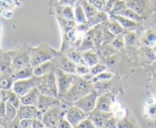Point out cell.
I'll list each match as a JSON object with an SVG mask.
<instances>
[{"instance_id": "cell-51", "label": "cell", "mask_w": 156, "mask_h": 128, "mask_svg": "<svg viewBox=\"0 0 156 128\" xmlns=\"http://www.w3.org/2000/svg\"><path fill=\"white\" fill-rule=\"evenodd\" d=\"M33 120L32 119H21L20 120L21 128H30L31 127Z\"/></svg>"}, {"instance_id": "cell-56", "label": "cell", "mask_w": 156, "mask_h": 128, "mask_svg": "<svg viewBox=\"0 0 156 128\" xmlns=\"http://www.w3.org/2000/svg\"><path fill=\"white\" fill-rule=\"evenodd\" d=\"M2 101V95H1V92H0V103H1Z\"/></svg>"}, {"instance_id": "cell-39", "label": "cell", "mask_w": 156, "mask_h": 128, "mask_svg": "<svg viewBox=\"0 0 156 128\" xmlns=\"http://www.w3.org/2000/svg\"><path fill=\"white\" fill-rule=\"evenodd\" d=\"M8 103H10L12 106H13L15 109H18L21 106V99L18 96L17 94H15L13 91H12L10 94V96H9V99H8Z\"/></svg>"}, {"instance_id": "cell-30", "label": "cell", "mask_w": 156, "mask_h": 128, "mask_svg": "<svg viewBox=\"0 0 156 128\" xmlns=\"http://www.w3.org/2000/svg\"><path fill=\"white\" fill-rule=\"evenodd\" d=\"M143 42L146 46L153 47L156 45V33L153 30H148L143 37Z\"/></svg>"}, {"instance_id": "cell-44", "label": "cell", "mask_w": 156, "mask_h": 128, "mask_svg": "<svg viewBox=\"0 0 156 128\" xmlns=\"http://www.w3.org/2000/svg\"><path fill=\"white\" fill-rule=\"evenodd\" d=\"M88 1L95 8L98 12H105L106 0H88Z\"/></svg>"}, {"instance_id": "cell-1", "label": "cell", "mask_w": 156, "mask_h": 128, "mask_svg": "<svg viewBox=\"0 0 156 128\" xmlns=\"http://www.w3.org/2000/svg\"><path fill=\"white\" fill-rule=\"evenodd\" d=\"M94 89V86L91 82L79 76L77 80H76L73 86L68 91V93L58 99L62 103L69 107V106H73L74 103L79 99L86 96Z\"/></svg>"}, {"instance_id": "cell-33", "label": "cell", "mask_w": 156, "mask_h": 128, "mask_svg": "<svg viewBox=\"0 0 156 128\" xmlns=\"http://www.w3.org/2000/svg\"><path fill=\"white\" fill-rule=\"evenodd\" d=\"M67 56L69 58L70 60L73 62L76 65H85V62L83 60V58H82V53L78 52L76 51H72L69 52L67 53Z\"/></svg>"}, {"instance_id": "cell-19", "label": "cell", "mask_w": 156, "mask_h": 128, "mask_svg": "<svg viewBox=\"0 0 156 128\" xmlns=\"http://www.w3.org/2000/svg\"><path fill=\"white\" fill-rule=\"evenodd\" d=\"M0 72L1 74H12V59L9 54H0Z\"/></svg>"}, {"instance_id": "cell-3", "label": "cell", "mask_w": 156, "mask_h": 128, "mask_svg": "<svg viewBox=\"0 0 156 128\" xmlns=\"http://www.w3.org/2000/svg\"><path fill=\"white\" fill-rule=\"evenodd\" d=\"M37 88L39 89L41 93L44 95L58 98L59 93L54 71H50L42 77H39V81Z\"/></svg>"}, {"instance_id": "cell-2", "label": "cell", "mask_w": 156, "mask_h": 128, "mask_svg": "<svg viewBox=\"0 0 156 128\" xmlns=\"http://www.w3.org/2000/svg\"><path fill=\"white\" fill-rule=\"evenodd\" d=\"M69 106L60 102L54 105L43 114L42 122L47 128L56 127L61 118L65 117L66 112Z\"/></svg>"}, {"instance_id": "cell-42", "label": "cell", "mask_w": 156, "mask_h": 128, "mask_svg": "<svg viewBox=\"0 0 156 128\" xmlns=\"http://www.w3.org/2000/svg\"><path fill=\"white\" fill-rule=\"evenodd\" d=\"M117 128H136V127L130 120L123 118L122 119L117 120Z\"/></svg>"}, {"instance_id": "cell-5", "label": "cell", "mask_w": 156, "mask_h": 128, "mask_svg": "<svg viewBox=\"0 0 156 128\" xmlns=\"http://www.w3.org/2000/svg\"><path fill=\"white\" fill-rule=\"evenodd\" d=\"M54 73L56 77V82H57L58 93H59L58 98H59L68 93V91L71 89L76 80H77L79 76L76 74L67 73L59 68H56L54 70Z\"/></svg>"}, {"instance_id": "cell-29", "label": "cell", "mask_w": 156, "mask_h": 128, "mask_svg": "<svg viewBox=\"0 0 156 128\" xmlns=\"http://www.w3.org/2000/svg\"><path fill=\"white\" fill-rule=\"evenodd\" d=\"M13 83L12 74H0V89H9L12 87Z\"/></svg>"}, {"instance_id": "cell-47", "label": "cell", "mask_w": 156, "mask_h": 128, "mask_svg": "<svg viewBox=\"0 0 156 128\" xmlns=\"http://www.w3.org/2000/svg\"><path fill=\"white\" fill-rule=\"evenodd\" d=\"M56 128H73V126L70 124V123L69 122L66 120V118L65 117H63L62 118H61L60 121L58 123Z\"/></svg>"}, {"instance_id": "cell-38", "label": "cell", "mask_w": 156, "mask_h": 128, "mask_svg": "<svg viewBox=\"0 0 156 128\" xmlns=\"http://www.w3.org/2000/svg\"><path fill=\"white\" fill-rule=\"evenodd\" d=\"M62 18L70 21H75V13L72 6L64 5L62 10Z\"/></svg>"}, {"instance_id": "cell-11", "label": "cell", "mask_w": 156, "mask_h": 128, "mask_svg": "<svg viewBox=\"0 0 156 128\" xmlns=\"http://www.w3.org/2000/svg\"><path fill=\"white\" fill-rule=\"evenodd\" d=\"M113 112H105L99 111L98 109H94L91 113L88 114V118L91 120L96 128H102L105 125L107 121L114 117Z\"/></svg>"}, {"instance_id": "cell-14", "label": "cell", "mask_w": 156, "mask_h": 128, "mask_svg": "<svg viewBox=\"0 0 156 128\" xmlns=\"http://www.w3.org/2000/svg\"><path fill=\"white\" fill-rule=\"evenodd\" d=\"M61 101L58 98L49 96L44 95V94L41 93L39 99H38L37 105V109L44 114V112L47 110H48L50 108H51L52 106H53L54 105L58 104V103H59Z\"/></svg>"}, {"instance_id": "cell-49", "label": "cell", "mask_w": 156, "mask_h": 128, "mask_svg": "<svg viewBox=\"0 0 156 128\" xmlns=\"http://www.w3.org/2000/svg\"><path fill=\"white\" fill-rule=\"evenodd\" d=\"M147 113L149 116L151 118H155L156 117V103L149 105L147 109Z\"/></svg>"}, {"instance_id": "cell-46", "label": "cell", "mask_w": 156, "mask_h": 128, "mask_svg": "<svg viewBox=\"0 0 156 128\" xmlns=\"http://www.w3.org/2000/svg\"><path fill=\"white\" fill-rule=\"evenodd\" d=\"M144 53H145V56H146V59H149V60L151 61V62H152V61L155 60L156 59L155 53L154 52L153 50L151 49V47L146 46V48L144 49Z\"/></svg>"}, {"instance_id": "cell-60", "label": "cell", "mask_w": 156, "mask_h": 128, "mask_svg": "<svg viewBox=\"0 0 156 128\" xmlns=\"http://www.w3.org/2000/svg\"><path fill=\"white\" fill-rule=\"evenodd\" d=\"M0 74H1V72H0Z\"/></svg>"}, {"instance_id": "cell-58", "label": "cell", "mask_w": 156, "mask_h": 128, "mask_svg": "<svg viewBox=\"0 0 156 128\" xmlns=\"http://www.w3.org/2000/svg\"><path fill=\"white\" fill-rule=\"evenodd\" d=\"M122 1H126V0H122Z\"/></svg>"}, {"instance_id": "cell-59", "label": "cell", "mask_w": 156, "mask_h": 128, "mask_svg": "<svg viewBox=\"0 0 156 128\" xmlns=\"http://www.w3.org/2000/svg\"><path fill=\"white\" fill-rule=\"evenodd\" d=\"M53 128H56V127H53Z\"/></svg>"}, {"instance_id": "cell-32", "label": "cell", "mask_w": 156, "mask_h": 128, "mask_svg": "<svg viewBox=\"0 0 156 128\" xmlns=\"http://www.w3.org/2000/svg\"><path fill=\"white\" fill-rule=\"evenodd\" d=\"M127 8L126 4V1H122V0H116L115 4H114V8L110 12V15H120L123 10Z\"/></svg>"}, {"instance_id": "cell-28", "label": "cell", "mask_w": 156, "mask_h": 128, "mask_svg": "<svg viewBox=\"0 0 156 128\" xmlns=\"http://www.w3.org/2000/svg\"><path fill=\"white\" fill-rule=\"evenodd\" d=\"M94 28V42L96 48L101 45L103 41V28L104 24H99L93 27Z\"/></svg>"}, {"instance_id": "cell-55", "label": "cell", "mask_w": 156, "mask_h": 128, "mask_svg": "<svg viewBox=\"0 0 156 128\" xmlns=\"http://www.w3.org/2000/svg\"><path fill=\"white\" fill-rule=\"evenodd\" d=\"M0 2L4 3V4H5L6 7H9L13 2V0H0Z\"/></svg>"}, {"instance_id": "cell-52", "label": "cell", "mask_w": 156, "mask_h": 128, "mask_svg": "<svg viewBox=\"0 0 156 128\" xmlns=\"http://www.w3.org/2000/svg\"><path fill=\"white\" fill-rule=\"evenodd\" d=\"M114 115L117 120L122 119V118H125V115H126V112L123 109H119L118 110H117L116 112H114Z\"/></svg>"}, {"instance_id": "cell-21", "label": "cell", "mask_w": 156, "mask_h": 128, "mask_svg": "<svg viewBox=\"0 0 156 128\" xmlns=\"http://www.w3.org/2000/svg\"><path fill=\"white\" fill-rule=\"evenodd\" d=\"M82 56L85 65L89 68H91V67L94 66L99 63L98 55L94 52L93 49L83 52H82Z\"/></svg>"}, {"instance_id": "cell-27", "label": "cell", "mask_w": 156, "mask_h": 128, "mask_svg": "<svg viewBox=\"0 0 156 128\" xmlns=\"http://www.w3.org/2000/svg\"><path fill=\"white\" fill-rule=\"evenodd\" d=\"M79 2L80 3L82 7L83 8L88 21L91 19L92 17H94L98 12L91 3L88 2V0H79Z\"/></svg>"}, {"instance_id": "cell-17", "label": "cell", "mask_w": 156, "mask_h": 128, "mask_svg": "<svg viewBox=\"0 0 156 128\" xmlns=\"http://www.w3.org/2000/svg\"><path fill=\"white\" fill-rule=\"evenodd\" d=\"M41 92L37 87L34 88L29 93L23 96L20 97L21 105L24 106H37Z\"/></svg>"}, {"instance_id": "cell-54", "label": "cell", "mask_w": 156, "mask_h": 128, "mask_svg": "<svg viewBox=\"0 0 156 128\" xmlns=\"http://www.w3.org/2000/svg\"><path fill=\"white\" fill-rule=\"evenodd\" d=\"M79 2V0H60V4L63 5L73 6Z\"/></svg>"}, {"instance_id": "cell-24", "label": "cell", "mask_w": 156, "mask_h": 128, "mask_svg": "<svg viewBox=\"0 0 156 128\" xmlns=\"http://www.w3.org/2000/svg\"><path fill=\"white\" fill-rule=\"evenodd\" d=\"M75 21L78 24H87L88 23V19H87L86 15L85 13L83 8L80 5V3L78 2L76 4V8H75Z\"/></svg>"}, {"instance_id": "cell-53", "label": "cell", "mask_w": 156, "mask_h": 128, "mask_svg": "<svg viewBox=\"0 0 156 128\" xmlns=\"http://www.w3.org/2000/svg\"><path fill=\"white\" fill-rule=\"evenodd\" d=\"M9 128H21V124H20V119L18 117L14 118L12 121H11L10 124H9Z\"/></svg>"}, {"instance_id": "cell-10", "label": "cell", "mask_w": 156, "mask_h": 128, "mask_svg": "<svg viewBox=\"0 0 156 128\" xmlns=\"http://www.w3.org/2000/svg\"><path fill=\"white\" fill-rule=\"evenodd\" d=\"M12 70L13 71L30 65V51L20 52L15 53L12 56Z\"/></svg>"}, {"instance_id": "cell-57", "label": "cell", "mask_w": 156, "mask_h": 128, "mask_svg": "<svg viewBox=\"0 0 156 128\" xmlns=\"http://www.w3.org/2000/svg\"><path fill=\"white\" fill-rule=\"evenodd\" d=\"M0 33H1V25H0Z\"/></svg>"}, {"instance_id": "cell-20", "label": "cell", "mask_w": 156, "mask_h": 128, "mask_svg": "<svg viewBox=\"0 0 156 128\" xmlns=\"http://www.w3.org/2000/svg\"><path fill=\"white\" fill-rule=\"evenodd\" d=\"M34 68L31 65L26 67V68H21V69L17 70L12 72V77L14 81L18 80H22V79H27L31 77L33 74Z\"/></svg>"}, {"instance_id": "cell-37", "label": "cell", "mask_w": 156, "mask_h": 128, "mask_svg": "<svg viewBox=\"0 0 156 128\" xmlns=\"http://www.w3.org/2000/svg\"><path fill=\"white\" fill-rule=\"evenodd\" d=\"M17 114H18V109H15L13 106L10 104L9 103L6 102L5 103V115L7 119L9 121H12L14 118L17 117Z\"/></svg>"}, {"instance_id": "cell-9", "label": "cell", "mask_w": 156, "mask_h": 128, "mask_svg": "<svg viewBox=\"0 0 156 128\" xmlns=\"http://www.w3.org/2000/svg\"><path fill=\"white\" fill-rule=\"evenodd\" d=\"M17 117L21 119H32L42 121L43 113L34 106H24L21 105L18 109Z\"/></svg>"}, {"instance_id": "cell-25", "label": "cell", "mask_w": 156, "mask_h": 128, "mask_svg": "<svg viewBox=\"0 0 156 128\" xmlns=\"http://www.w3.org/2000/svg\"><path fill=\"white\" fill-rule=\"evenodd\" d=\"M111 20H108L106 23H105V25L108 27V30L111 32L115 36H118L120 35L123 32L124 29L120 24V23L117 21H116L114 18H111Z\"/></svg>"}, {"instance_id": "cell-45", "label": "cell", "mask_w": 156, "mask_h": 128, "mask_svg": "<svg viewBox=\"0 0 156 128\" xmlns=\"http://www.w3.org/2000/svg\"><path fill=\"white\" fill-rule=\"evenodd\" d=\"M74 128H96L94 123L91 121L89 118H87L86 119L83 120L82 122L79 123L76 127Z\"/></svg>"}, {"instance_id": "cell-48", "label": "cell", "mask_w": 156, "mask_h": 128, "mask_svg": "<svg viewBox=\"0 0 156 128\" xmlns=\"http://www.w3.org/2000/svg\"><path fill=\"white\" fill-rule=\"evenodd\" d=\"M117 119L114 116L111 118H110V119L107 121L105 125L102 128H117Z\"/></svg>"}, {"instance_id": "cell-41", "label": "cell", "mask_w": 156, "mask_h": 128, "mask_svg": "<svg viewBox=\"0 0 156 128\" xmlns=\"http://www.w3.org/2000/svg\"><path fill=\"white\" fill-rule=\"evenodd\" d=\"M124 38L121 37L120 35H118V36H116L114 39L113 40L112 43H111V45H112L114 48H115L117 51H120V50H122L124 47Z\"/></svg>"}, {"instance_id": "cell-13", "label": "cell", "mask_w": 156, "mask_h": 128, "mask_svg": "<svg viewBox=\"0 0 156 128\" xmlns=\"http://www.w3.org/2000/svg\"><path fill=\"white\" fill-rule=\"evenodd\" d=\"M114 104L113 96L110 93L99 95L97 99L95 109L105 112H112V106Z\"/></svg>"}, {"instance_id": "cell-31", "label": "cell", "mask_w": 156, "mask_h": 128, "mask_svg": "<svg viewBox=\"0 0 156 128\" xmlns=\"http://www.w3.org/2000/svg\"><path fill=\"white\" fill-rule=\"evenodd\" d=\"M120 15L122 16H124L126 18H129V19L133 20V21H136V22L139 23L143 20V17L141 15H140L139 14H137L136 12H134L132 9L129 8H126L125 10H123L121 13L120 14Z\"/></svg>"}, {"instance_id": "cell-35", "label": "cell", "mask_w": 156, "mask_h": 128, "mask_svg": "<svg viewBox=\"0 0 156 128\" xmlns=\"http://www.w3.org/2000/svg\"><path fill=\"white\" fill-rule=\"evenodd\" d=\"M115 35L113 34L111 31L108 29V27L105 25V23L104 24L103 28V41H102V45H110L112 43L113 40L115 38Z\"/></svg>"}, {"instance_id": "cell-7", "label": "cell", "mask_w": 156, "mask_h": 128, "mask_svg": "<svg viewBox=\"0 0 156 128\" xmlns=\"http://www.w3.org/2000/svg\"><path fill=\"white\" fill-rule=\"evenodd\" d=\"M99 96L97 90L94 89L87 94L86 96H83L82 98L79 99L78 101L74 103L73 106H76L79 109H82V111L87 114H89L92 112L94 109H95L96 103H97V99Z\"/></svg>"}, {"instance_id": "cell-40", "label": "cell", "mask_w": 156, "mask_h": 128, "mask_svg": "<svg viewBox=\"0 0 156 128\" xmlns=\"http://www.w3.org/2000/svg\"><path fill=\"white\" fill-rule=\"evenodd\" d=\"M107 70V66L105 65H103V64L98 63L97 64L94 66L90 68V73L92 76H97L98 74H101V73L105 72Z\"/></svg>"}, {"instance_id": "cell-23", "label": "cell", "mask_w": 156, "mask_h": 128, "mask_svg": "<svg viewBox=\"0 0 156 128\" xmlns=\"http://www.w3.org/2000/svg\"><path fill=\"white\" fill-rule=\"evenodd\" d=\"M111 18H114L116 21H118L120 23V25L123 27V29H126V30H130V29H133L136 27L138 25V23L136 21H133V20L129 19V18H126L124 16H122L120 15H111Z\"/></svg>"}, {"instance_id": "cell-16", "label": "cell", "mask_w": 156, "mask_h": 128, "mask_svg": "<svg viewBox=\"0 0 156 128\" xmlns=\"http://www.w3.org/2000/svg\"><path fill=\"white\" fill-rule=\"evenodd\" d=\"M126 4L127 8L142 16L149 8V0H126Z\"/></svg>"}, {"instance_id": "cell-15", "label": "cell", "mask_w": 156, "mask_h": 128, "mask_svg": "<svg viewBox=\"0 0 156 128\" xmlns=\"http://www.w3.org/2000/svg\"><path fill=\"white\" fill-rule=\"evenodd\" d=\"M94 47L95 45L94 42V28L91 27L84 35V37L81 42L80 46L78 48V50L79 52L82 53L88 50L94 49Z\"/></svg>"}, {"instance_id": "cell-43", "label": "cell", "mask_w": 156, "mask_h": 128, "mask_svg": "<svg viewBox=\"0 0 156 128\" xmlns=\"http://www.w3.org/2000/svg\"><path fill=\"white\" fill-rule=\"evenodd\" d=\"M90 74V68L86 65H78L76 67V74L79 77H84Z\"/></svg>"}, {"instance_id": "cell-50", "label": "cell", "mask_w": 156, "mask_h": 128, "mask_svg": "<svg viewBox=\"0 0 156 128\" xmlns=\"http://www.w3.org/2000/svg\"><path fill=\"white\" fill-rule=\"evenodd\" d=\"M116 0H107L106 5H105V12L107 13H110L112 8H114V4H115Z\"/></svg>"}, {"instance_id": "cell-22", "label": "cell", "mask_w": 156, "mask_h": 128, "mask_svg": "<svg viewBox=\"0 0 156 128\" xmlns=\"http://www.w3.org/2000/svg\"><path fill=\"white\" fill-rule=\"evenodd\" d=\"M109 20L108 14L105 12H98L94 17L88 21V24L90 27V28L94 27L95 26L99 25L106 23Z\"/></svg>"}, {"instance_id": "cell-26", "label": "cell", "mask_w": 156, "mask_h": 128, "mask_svg": "<svg viewBox=\"0 0 156 128\" xmlns=\"http://www.w3.org/2000/svg\"><path fill=\"white\" fill-rule=\"evenodd\" d=\"M97 49H98V52L100 53L101 56L105 58V59H110V58L113 57L118 52L115 48H114L111 45V44H110V45H102Z\"/></svg>"}, {"instance_id": "cell-12", "label": "cell", "mask_w": 156, "mask_h": 128, "mask_svg": "<svg viewBox=\"0 0 156 128\" xmlns=\"http://www.w3.org/2000/svg\"><path fill=\"white\" fill-rule=\"evenodd\" d=\"M54 62L56 68H59L67 73L76 74V65L70 60L67 56L57 53L54 59Z\"/></svg>"}, {"instance_id": "cell-18", "label": "cell", "mask_w": 156, "mask_h": 128, "mask_svg": "<svg viewBox=\"0 0 156 128\" xmlns=\"http://www.w3.org/2000/svg\"><path fill=\"white\" fill-rule=\"evenodd\" d=\"M56 68V65H55L54 59H53V60L46 62L34 68L33 74L36 77H42V76L48 74L50 71H54Z\"/></svg>"}, {"instance_id": "cell-6", "label": "cell", "mask_w": 156, "mask_h": 128, "mask_svg": "<svg viewBox=\"0 0 156 128\" xmlns=\"http://www.w3.org/2000/svg\"><path fill=\"white\" fill-rule=\"evenodd\" d=\"M38 81L39 77H36L34 75L30 78L15 80L12 85V91L19 97H21L30 92L32 89L37 87Z\"/></svg>"}, {"instance_id": "cell-8", "label": "cell", "mask_w": 156, "mask_h": 128, "mask_svg": "<svg viewBox=\"0 0 156 128\" xmlns=\"http://www.w3.org/2000/svg\"><path fill=\"white\" fill-rule=\"evenodd\" d=\"M65 118L74 128L83 120L88 118V114L85 113L84 111L76 106H72L66 109Z\"/></svg>"}, {"instance_id": "cell-36", "label": "cell", "mask_w": 156, "mask_h": 128, "mask_svg": "<svg viewBox=\"0 0 156 128\" xmlns=\"http://www.w3.org/2000/svg\"><path fill=\"white\" fill-rule=\"evenodd\" d=\"M114 77V74L111 72H105L101 73V74H98L97 76H94L92 77V79L91 80V83H97V82H104V81H109L110 80H111V78Z\"/></svg>"}, {"instance_id": "cell-34", "label": "cell", "mask_w": 156, "mask_h": 128, "mask_svg": "<svg viewBox=\"0 0 156 128\" xmlns=\"http://www.w3.org/2000/svg\"><path fill=\"white\" fill-rule=\"evenodd\" d=\"M125 43L129 46H135L138 42L136 33L134 31H129L124 35Z\"/></svg>"}, {"instance_id": "cell-4", "label": "cell", "mask_w": 156, "mask_h": 128, "mask_svg": "<svg viewBox=\"0 0 156 128\" xmlns=\"http://www.w3.org/2000/svg\"><path fill=\"white\" fill-rule=\"evenodd\" d=\"M58 52L50 49L47 45H41L30 50V65L33 68L55 59Z\"/></svg>"}]
</instances>
